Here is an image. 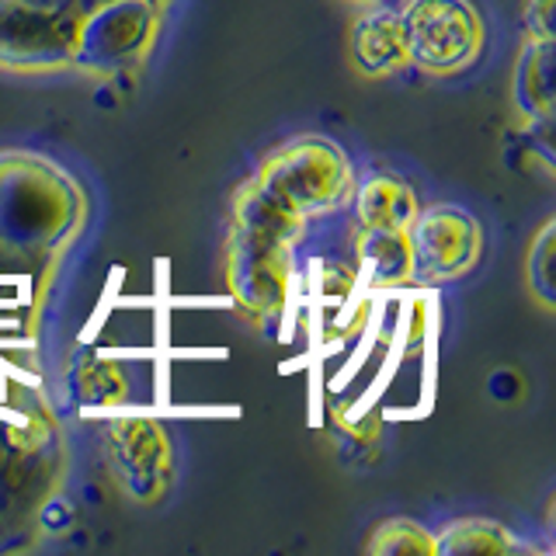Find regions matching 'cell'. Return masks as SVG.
<instances>
[{
	"instance_id": "1",
	"label": "cell",
	"mask_w": 556,
	"mask_h": 556,
	"mask_svg": "<svg viewBox=\"0 0 556 556\" xmlns=\"http://www.w3.org/2000/svg\"><path fill=\"white\" fill-rule=\"evenodd\" d=\"M303 219L271 202L254 181L240 191L230 233V286L240 303L271 313L286 300L289 243Z\"/></svg>"
},
{
	"instance_id": "2",
	"label": "cell",
	"mask_w": 556,
	"mask_h": 556,
	"mask_svg": "<svg viewBox=\"0 0 556 556\" xmlns=\"http://www.w3.org/2000/svg\"><path fill=\"white\" fill-rule=\"evenodd\" d=\"M254 185L286 213L303 219L344 202V195L352 191V167L338 147L309 136L271 153Z\"/></svg>"
},
{
	"instance_id": "3",
	"label": "cell",
	"mask_w": 556,
	"mask_h": 556,
	"mask_svg": "<svg viewBox=\"0 0 556 556\" xmlns=\"http://www.w3.org/2000/svg\"><path fill=\"white\" fill-rule=\"evenodd\" d=\"M407 39V63L428 74H456L477 60L483 46L480 14L469 0H410L400 11Z\"/></svg>"
},
{
	"instance_id": "4",
	"label": "cell",
	"mask_w": 556,
	"mask_h": 556,
	"mask_svg": "<svg viewBox=\"0 0 556 556\" xmlns=\"http://www.w3.org/2000/svg\"><path fill=\"white\" fill-rule=\"evenodd\" d=\"M407 243L414 257V271L428 278H452L463 275L477 261L480 230L477 219H469L459 208H428L417 213L407 226Z\"/></svg>"
},
{
	"instance_id": "5",
	"label": "cell",
	"mask_w": 556,
	"mask_h": 556,
	"mask_svg": "<svg viewBox=\"0 0 556 556\" xmlns=\"http://www.w3.org/2000/svg\"><path fill=\"white\" fill-rule=\"evenodd\" d=\"M115 459L122 469V483L129 486L136 497H153L156 486L164 483L167 473V463H170V452L161 439V431L147 421H132V425H122L115 431Z\"/></svg>"
},
{
	"instance_id": "6",
	"label": "cell",
	"mask_w": 556,
	"mask_h": 556,
	"mask_svg": "<svg viewBox=\"0 0 556 556\" xmlns=\"http://www.w3.org/2000/svg\"><path fill=\"white\" fill-rule=\"evenodd\" d=\"M352 60L365 77L393 74L407 63V39L400 25V11H369L355 22L352 31Z\"/></svg>"
},
{
	"instance_id": "7",
	"label": "cell",
	"mask_w": 556,
	"mask_h": 556,
	"mask_svg": "<svg viewBox=\"0 0 556 556\" xmlns=\"http://www.w3.org/2000/svg\"><path fill=\"white\" fill-rule=\"evenodd\" d=\"M417 216V195L393 178V174H372L358 188V219L365 230H407Z\"/></svg>"
},
{
	"instance_id": "8",
	"label": "cell",
	"mask_w": 556,
	"mask_h": 556,
	"mask_svg": "<svg viewBox=\"0 0 556 556\" xmlns=\"http://www.w3.org/2000/svg\"><path fill=\"white\" fill-rule=\"evenodd\" d=\"M515 98L529 118L549 122L553 115V42L529 39L515 74Z\"/></svg>"
},
{
	"instance_id": "9",
	"label": "cell",
	"mask_w": 556,
	"mask_h": 556,
	"mask_svg": "<svg viewBox=\"0 0 556 556\" xmlns=\"http://www.w3.org/2000/svg\"><path fill=\"white\" fill-rule=\"evenodd\" d=\"M362 257L372 265L376 282H382V286H396L414 275L407 230H365Z\"/></svg>"
},
{
	"instance_id": "10",
	"label": "cell",
	"mask_w": 556,
	"mask_h": 556,
	"mask_svg": "<svg viewBox=\"0 0 556 556\" xmlns=\"http://www.w3.org/2000/svg\"><path fill=\"white\" fill-rule=\"evenodd\" d=\"M511 535L497 521L486 518H463L434 539V553H508Z\"/></svg>"
},
{
	"instance_id": "11",
	"label": "cell",
	"mask_w": 556,
	"mask_h": 556,
	"mask_svg": "<svg viewBox=\"0 0 556 556\" xmlns=\"http://www.w3.org/2000/svg\"><path fill=\"white\" fill-rule=\"evenodd\" d=\"M365 549L376 553V556H387V553L434 556V535H428L421 526H414V521H407V518H390V521H382V526H376Z\"/></svg>"
},
{
	"instance_id": "12",
	"label": "cell",
	"mask_w": 556,
	"mask_h": 556,
	"mask_svg": "<svg viewBox=\"0 0 556 556\" xmlns=\"http://www.w3.org/2000/svg\"><path fill=\"white\" fill-rule=\"evenodd\" d=\"M529 282L539 300L553 306V223L543 226V233L535 237V248L529 251Z\"/></svg>"
},
{
	"instance_id": "13",
	"label": "cell",
	"mask_w": 556,
	"mask_h": 556,
	"mask_svg": "<svg viewBox=\"0 0 556 556\" xmlns=\"http://www.w3.org/2000/svg\"><path fill=\"white\" fill-rule=\"evenodd\" d=\"M526 22L532 25V39H549V25H553V0H529V8H526Z\"/></svg>"
},
{
	"instance_id": "14",
	"label": "cell",
	"mask_w": 556,
	"mask_h": 556,
	"mask_svg": "<svg viewBox=\"0 0 556 556\" xmlns=\"http://www.w3.org/2000/svg\"><path fill=\"white\" fill-rule=\"evenodd\" d=\"M358 4H376V0H358Z\"/></svg>"
},
{
	"instance_id": "15",
	"label": "cell",
	"mask_w": 556,
	"mask_h": 556,
	"mask_svg": "<svg viewBox=\"0 0 556 556\" xmlns=\"http://www.w3.org/2000/svg\"><path fill=\"white\" fill-rule=\"evenodd\" d=\"M147 4H161V0H147Z\"/></svg>"
}]
</instances>
